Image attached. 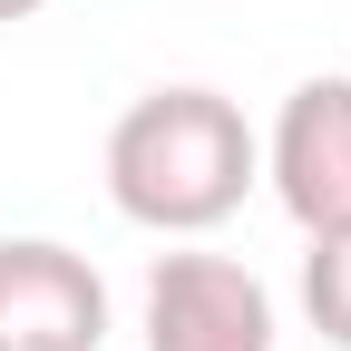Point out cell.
Returning a JSON list of instances; mask_svg holds the SVG:
<instances>
[{
	"mask_svg": "<svg viewBox=\"0 0 351 351\" xmlns=\"http://www.w3.org/2000/svg\"><path fill=\"white\" fill-rule=\"evenodd\" d=\"M263 186V137L225 88H147L108 127V205L147 234H215Z\"/></svg>",
	"mask_w": 351,
	"mask_h": 351,
	"instance_id": "cell-1",
	"label": "cell"
},
{
	"mask_svg": "<svg viewBox=\"0 0 351 351\" xmlns=\"http://www.w3.org/2000/svg\"><path fill=\"white\" fill-rule=\"evenodd\" d=\"M147 351H274V293L234 254H156L147 274Z\"/></svg>",
	"mask_w": 351,
	"mask_h": 351,
	"instance_id": "cell-2",
	"label": "cell"
},
{
	"mask_svg": "<svg viewBox=\"0 0 351 351\" xmlns=\"http://www.w3.org/2000/svg\"><path fill=\"white\" fill-rule=\"evenodd\" d=\"M0 351H108V283L59 234L0 244Z\"/></svg>",
	"mask_w": 351,
	"mask_h": 351,
	"instance_id": "cell-3",
	"label": "cell"
},
{
	"mask_svg": "<svg viewBox=\"0 0 351 351\" xmlns=\"http://www.w3.org/2000/svg\"><path fill=\"white\" fill-rule=\"evenodd\" d=\"M263 186L302 234L351 225V78H302L274 137H263Z\"/></svg>",
	"mask_w": 351,
	"mask_h": 351,
	"instance_id": "cell-4",
	"label": "cell"
},
{
	"mask_svg": "<svg viewBox=\"0 0 351 351\" xmlns=\"http://www.w3.org/2000/svg\"><path fill=\"white\" fill-rule=\"evenodd\" d=\"M302 322L332 351H351V225L302 234Z\"/></svg>",
	"mask_w": 351,
	"mask_h": 351,
	"instance_id": "cell-5",
	"label": "cell"
},
{
	"mask_svg": "<svg viewBox=\"0 0 351 351\" xmlns=\"http://www.w3.org/2000/svg\"><path fill=\"white\" fill-rule=\"evenodd\" d=\"M29 10H49V0H0V20H29Z\"/></svg>",
	"mask_w": 351,
	"mask_h": 351,
	"instance_id": "cell-6",
	"label": "cell"
}]
</instances>
